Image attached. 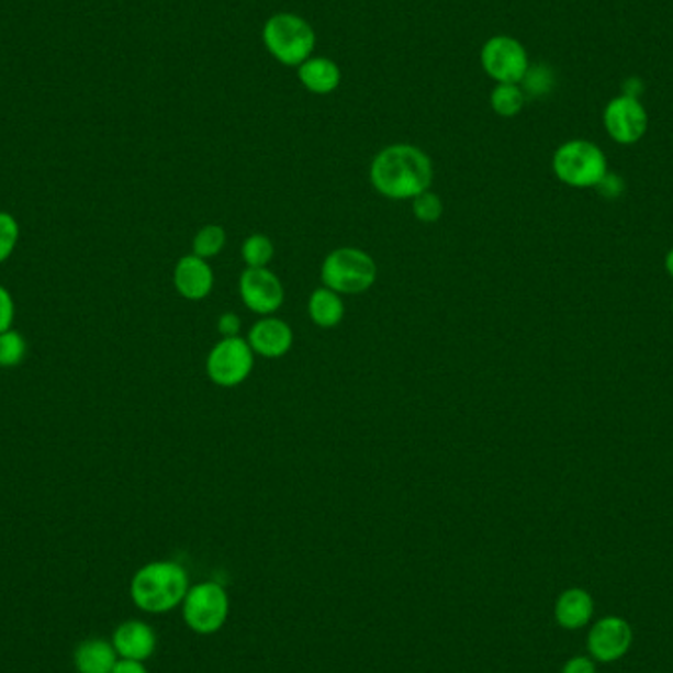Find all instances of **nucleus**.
Returning <instances> with one entry per match:
<instances>
[{"instance_id": "f257e3e1", "label": "nucleus", "mask_w": 673, "mask_h": 673, "mask_svg": "<svg viewBox=\"0 0 673 673\" xmlns=\"http://www.w3.org/2000/svg\"><path fill=\"white\" fill-rule=\"evenodd\" d=\"M370 181L389 200H414L431 188L434 164L412 144H392L374 156Z\"/></svg>"}, {"instance_id": "f03ea898", "label": "nucleus", "mask_w": 673, "mask_h": 673, "mask_svg": "<svg viewBox=\"0 0 673 673\" xmlns=\"http://www.w3.org/2000/svg\"><path fill=\"white\" fill-rule=\"evenodd\" d=\"M188 591V573L176 561H153L136 571L131 583L134 605L154 615L178 607Z\"/></svg>"}, {"instance_id": "7ed1b4c3", "label": "nucleus", "mask_w": 673, "mask_h": 673, "mask_svg": "<svg viewBox=\"0 0 673 673\" xmlns=\"http://www.w3.org/2000/svg\"><path fill=\"white\" fill-rule=\"evenodd\" d=\"M262 38L268 52L284 66H302L315 48L312 24L290 12H280L268 19Z\"/></svg>"}, {"instance_id": "20e7f679", "label": "nucleus", "mask_w": 673, "mask_h": 673, "mask_svg": "<svg viewBox=\"0 0 673 673\" xmlns=\"http://www.w3.org/2000/svg\"><path fill=\"white\" fill-rule=\"evenodd\" d=\"M551 168L556 178L577 190L597 188L607 173V156L597 144L588 141H570L561 144L553 154Z\"/></svg>"}, {"instance_id": "39448f33", "label": "nucleus", "mask_w": 673, "mask_h": 673, "mask_svg": "<svg viewBox=\"0 0 673 673\" xmlns=\"http://www.w3.org/2000/svg\"><path fill=\"white\" fill-rule=\"evenodd\" d=\"M377 262L361 248H337L322 265L323 285L341 295L367 292L377 282Z\"/></svg>"}, {"instance_id": "423d86ee", "label": "nucleus", "mask_w": 673, "mask_h": 673, "mask_svg": "<svg viewBox=\"0 0 673 673\" xmlns=\"http://www.w3.org/2000/svg\"><path fill=\"white\" fill-rule=\"evenodd\" d=\"M228 617V597L217 583H201L183 598V618L193 632L213 635Z\"/></svg>"}, {"instance_id": "0eeeda50", "label": "nucleus", "mask_w": 673, "mask_h": 673, "mask_svg": "<svg viewBox=\"0 0 673 673\" xmlns=\"http://www.w3.org/2000/svg\"><path fill=\"white\" fill-rule=\"evenodd\" d=\"M255 367V351L243 337H231L221 341L211 349L207 357L209 379L217 386L233 389L248 379Z\"/></svg>"}, {"instance_id": "6e6552de", "label": "nucleus", "mask_w": 673, "mask_h": 673, "mask_svg": "<svg viewBox=\"0 0 673 673\" xmlns=\"http://www.w3.org/2000/svg\"><path fill=\"white\" fill-rule=\"evenodd\" d=\"M484 71L498 83H520L528 71V54L518 40L511 36H494L481 52Z\"/></svg>"}, {"instance_id": "1a4fd4ad", "label": "nucleus", "mask_w": 673, "mask_h": 673, "mask_svg": "<svg viewBox=\"0 0 673 673\" xmlns=\"http://www.w3.org/2000/svg\"><path fill=\"white\" fill-rule=\"evenodd\" d=\"M238 292L250 312L265 317L284 304V285L268 268H247L240 276Z\"/></svg>"}, {"instance_id": "9d476101", "label": "nucleus", "mask_w": 673, "mask_h": 673, "mask_svg": "<svg viewBox=\"0 0 673 673\" xmlns=\"http://www.w3.org/2000/svg\"><path fill=\"white\" fill-rule=\"evenodd\" d=\"M608 136L618 144H636L648 131V114L644 104L635 97L620 96L613 99L603 114Z\"/></svg>"}, {"instance_id": "9b49d317", "label": "nucleus", "mask_w": 673, "mask_h": 673, "mask_svg": "<svg viewBox=\"0 0 673 673\" xmlns=\"http://www.w3.org/2000/svg\"><path fill=\"white\" fill-rule=\"evenodd\" d=\"M588 652L601 664L617 662L632 646V628L625 618L605 617L588 632Z\"/></svg>"}, {"instance_id": "f8f14e48", "label": "nucleus", "mask_w": 673, "mask_h": 673, "mask_svg": "<svg viewBox=\"0 0 673 673\" xmlns=\"http://www.w3.org/2000/svg\"><path fill=\"white\" fill-rule=\"evenodd\" d=\"M247 341L255 355L265 359H280L292 349L294 332L282 319L266 315L250 327Z\"/></svg>"}, {"instance_id": "ddd939ff", "label": "nucleus", "mask_w": 673, "mask_h": 673, "mask_svg": "<svg viewBox=\"0 0 673 673\" xmlns=\"http://www.w3.org/2000/svg\"><path fill=\"white\" fill-rule=\"evenodd\" d=\"M215 284L213 268L205 258L188 255L173 268V285L178 294L191 302L205 300Z\"/></svg>"}, {"instance_id": "4468645a", "label": "nucleus", "mask_w": 673, "mask_h": 673, "mask_svg": "<svg viewBox=\"0 0 673 673\" xmlns=\"http://www.w3.org/2000/svg\"><path fill=\"white\" fill-rule=\"evenodd\" d=\"M119 658L144 662L156 650V635L153 628L143 620H128L114 630L111 640Z\"/></svg>"}, {"instance_id": "2eb2a0df", "label": "nucleus", "mask_w": 673, "mask_h": 673, "mask_svg": "<svg viewBox=\"0 0 673 673\" xmlns=\"http://www.w3.org/2000/svg\"><path fill=\"white\" fill-rule=\"evenodd\" d=\"M119 654L113 642L103 638H89L77 646L74 664L79 673H113Z\"/></svg>"}, {"instance_id": "dca6fc26", "label": "nucleus", "mask_w": 673, "mask_h": 673, "mask_svg": "<svg viewBox=\"0 0 673 673\" xmlns=\"http://www.w3.org/2000/svg\"><path fill=\"white\" fill-rule=\"evenodd\" d=\"M595 610L593 597L585 588H570L561 593L556 603V620L565 630H577L587 625Z\"/></svg>"}, {"instance_id": "f3484780", "label": "nucleus", "mask_w": 673, "mask_h": 673, "mask_svg": "<svg viewBox=\"0 0 673 673\" xmlns=\"http://www.w3.org/2000/svg\"><path fill=\"white\" fill-rule=\"evenodd\" d=\"M300 81L315 96H329L341 83V69L329 57H310L300 66Z\"/></svg>"}, {"instance_id": "a211bd4d", "label": "nucleus", "mask_w": 673, "mask_h": 673, "mask_svg": "<svg viewBox=\"0 0 673 673\" xmlns=\"http://www.w3.org/2000/svg\"><path fill=\"white\" fill-rule=\"evenodd\" d=\"M307 312H310V317L317 327H322V329L337 327L345 317V304H343L341 294L333 292L325 285L313 290L310 302H307Z\"/></svg>"}, {"instance_id": "6ab92c4d", "label": "nucleus", "mask_w": 673, "mask_h": 673, "mask_svg": "<svg viewBox=\"0 0 673 673\" xmlns=\"http://www.w3.org/2000/svg\"><path fill=\"white\" fill-rule=\"evenodd\" d=\"M524 103H526V96L521 87L516 83H498L491 93V106L494 113L506 116V119L520 113Z\"/></svg>"}, {"instance_id": "aec40b11", "label": "nucleus", "mask_w": 673, "mask_h": 673, "mask_svg": "<svg viewBox=\"0 0 673 673\" xmlns=\"http://www.w3.org/2000/svg\"><path fill=\"white\" fill-rule=\"evenodd\" d=\"M227 245V233L225 228L218 227V225H205V227L198 231V235L193 237V255L195 257L215 258L221 255V250Z\"/></svg>"}, {"instance_id": "412c9836", "label": "nucleus", "mask_w": 673, "mask_h": 673, "mask_svg": "<svg viewBox=\"0 0 673 673\" xmlns=\"http://www.w3.org/2000/svg\"><path fill=\"white\" fill-rule=\"evenodd\" d=\"M29 352V343L22 333L16 329L0 333V367L2 369H14L22 364Z\"/></svg>"}, {"instance_id": "4be33fe9", "label": "nucleus", "mask_w": 673, "mask_h": 673, "mask_svg": "<svg viewBox=\"0 0 673 673\" xmlns=\"http://www.w3.org/2000/svg\"><path fill=\"white\" fill-rule=\"evenodd\" d=\"M272 258H274V243L262 233L250 235L243 243V260L247 262L248 268H266Z\"/></svg>"}, {"instance_id": "5701e85b", "label": "nucleus", "mask_w": 673, "mask_h": 673, "mask_svg": "<svg viewBox=\"0 0 673 673\" xmlns=\"http://www.w3.org/2000/svg\"><path fill=\"white\" fill-rule=\"evenodd\" d=\"M520 83L524 96L543 97L551 93V89L556 86V77L548 66L528 67Z\"/></svg>"}, {"instance_id": "b1692460", "label": "nucleus", "mask_w": 673, "mask_h": 673, "mask_svg": "<svg viewBox=\"0 0 673 673\" xmlns=\"http://www.w3.org/2000/svg\"><path fill=\"white\" fill-rule=\"evenodd\" d=\"M19 238V221L9 211H0V265L14 255Z\"/></svg>"}, {"instance_id": "393cba45", "label": "nucleus", "mask_w": 673, "mask_h": 673, "mask_svg": "<svg viewBox=\"0 0 673 673\" xmlns=\"http://www.w3.org/2000/svg\"><path fill=\"white\" fill-rule=\"evenodd\" d=\"M412 209L417 221L436 223L444 215V201L434 191H426L412 200Z\"/></svg>"}, {"instance_id": "a878e982", "label": "nucleus", "mask_w": 673, "mask_h": 673, "mask_svg": "<svg viewBox=\"0 0 673 673\" xmlns=\"http://www.w3.org/2000/svg\"><path fill=\"white\" fill-rule=\"evenodd\" d=\"M595 190H597L605 200H618V198L625 193L626 183L618 173H610V171H607L605 178L598 181V186Z\"/></svg>"}, {"instance_id": "bb28decb", "label": "nucleus", "mask_w": 673, "mask_h": 673, "mask_svg": "<svg viewBox=\"0 0 673 673\" xmlns=\"http://www.w3.org/2000/svg\"><path fill=\"white\" fill-rule=\"evenodd\" d=\"M16 315V305L4 285H0V333L12 329V322Z\"/></svg>"}, {"instance_id": "cd10ccee", "label": "nucleus", "mask_w": 673, "mask_h": 673, "mask_svg": "<svg viewBox=\"0 0 673 673\" xmlns=\"http://www.w3.org/2000/svg\"><path fill=\"white\" fill-rule=\"evenodd\" d=\"M217 332L223 339L240 337V317H238L237 313H223V315L218 317Z\"/></svg>"}, {"instance_id": "c85d7f7f", "label": "nucleus", "mask_w": 673, "mask_h": 673, "mask_svg": "<svg viewBox=\"0 0 673 673\" xmlns=\"http://www.w3.org/2000/svg\"><path fill=\"white\" fill-rule=\"evenodd\" d=\"M561 673H597V665L585 655H575L571 658L568 664L563 665V672Z\"/></svg>"}, {"instance_id": "c756f323", "label": "nucleus", "mask_w": 673, "mask_h": 673, "mask_svg": "<svg viewBox=\"0 0 673 673\" xmlns=\"http://www.w3.org/2000/svg\"><path fill=\"white\" fill-rule=\"evenodd\" d=\"M113 673H148V670L144 668L143 662L119 658V662L113 668Z\"/></svg>"}, {"instance_id": "7c9ffc66", "label": "nucleus", "mask_w": 673, "mask_h": 673, "mask_svg": "<svg viewBox=\"0 0 673 673\" xmlns=\"http://www.w3.org/2000/svg\"><path fill=\"white\" fill-rule=\"evenodd\" d=\"M642 91H644V86H642V81H640L638 77H630L628 81H625V86H622V96L626 97H635V99H638Z\"/></svg>"}, {"instance_id": "2f4dec72", "label": "nucleus", "mask_w": 673, "mask_h": 673, "mask_svg": "<svg viewBox=\"0 0 673 673\" xmlns=\"http://www.w3.org/2000/svg\"><path fill=\"white\" fill-rule=\"evenodd\" d=\"M664 266L665 272H668V274L672 276L673 278V248H670V250H668V255H665Z\"/></svg>"}, {"instance_id": "473e14b6", "label": "nucleus", "mask_w": 673, "mask_h": 673, "mask_svg": "<svg viewBox=\"0 0 673 673\" xmlns=\"http://www.w3.org/2000/svg\"><path fill=\"white\" fill-rule=\"evenodd\" d=\"M672 310H673V304H672Z\"/></svg>"}]
</instances>
